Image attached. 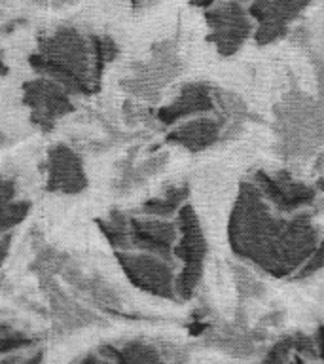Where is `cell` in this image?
<instances>
[{"mask_svg":"<svg viewBox=\"0 0 324 364\" xmlns=\"http://www.w3.org/2000/svg\"><path fill=\"white\" fill-rule=\"evenodd\" d=\"M95 351L107 358L110 364H167L158 346L142 340L102 343Z\"/></svg>","mask_w":324,"mask_h":364,"instance_id":"4fadbf2b","label":"cell"},{"mask_svg":"<svg viewBox=\"0 0 324 364\" xmlns=\"http://www.w3.org/2000/svg\"><path fill=\"white\" fill-rule=\"evenodd\" d=\"M116 260L119 269L135 289L153 298L176 300V272L173 262L139 250L116 252Z\"/></svg>","mask_w":324,"mask_h":364,"instance_id":"277c9868","label":"cell"},{"mask_svg":"<svg viewBox=\"0 0 324 364\" xmlns=\"http://www.w3.org/2000/svg\"><path fill=\"white\" fill-rule=\"evenodd\" d=\"M222 125L212 118H192L175 125L167 135V141L176 146L186 148L188 152H203L212 146L220 136Z\"/></svg>","mask_w":324,"mask_h":364,"instance_id":"7c38bea8","label":"cell"},{"mask_svg":"<svg viewBox=\"0 0 324 364\" xmlns=\"http://www.w3.org/2000/svg\"><path fill=\"white\" fill-rule=\"evenodd\" d=\"M188 192V186L167 188L161 196H156L141 205V215L173 220V216H176V213L186 205Z\"/></svg>","mask_w":324,"mask_h":364,"instance_id":"9a60e30c","label":"cell"},{"mask_svg":"<svg viewBox=\"0 0 324 364\" xmlns=\"http://www.w3.org/2000/svg\"><path fill=\"white\" fill-rule=\"evenodd\" d=\"M215 108L212 91L203 84H190L167 105L158 110V119L163 125H178L186 119L210 112Z\"/></svg>","mask_w":324,"mask_h":364,"instance_id":"8fae6325","label":"cell"},{"mask_svg":"<svg viewBox=\"0 0 324 364\" xmlns=\"http://www.w3.org/2000/svg\"><path fill=\"white\" fill-rule=\"evenodd\" d=\"M129 237L131 249L173 262L178 230L175 220L144 215L129 216Z\"/></svg>","mask_w":324,"mask_h":364,"instance_id":"30bf717a","label":"cell"},{"mask_svg":"<svg viewBox=\"0 0 324 364\" xmlns=\"http://www.w3.org/2000/svg\"><path fill=\"white\" fill-rule=\"evenodd\" d=\"M45 360V351L44 349H36L33 355H28L27 358H21L19 364H44Z\"/></svg>","mask_w":324,"mask_h":364,"instance_id":"4316f807","label":"cell"},{"mask_svg":"<svg viewBox=\"0 0 324 364\" xmlns=\"http://www.w3.org/2000/svg\"><path fill=\"white\" fill-rule=\"evenodd\" d=\"M45 192L59 196H78L90 186L84 159L74 148L57 142L48 148L44 161Z\"/></svg>","mask_w":324,"mask_h":364,"instance_id":"52a82bcc","label":"cell"},{"mask_svg":"<svg viewBox=\"0 0 324 364\" xmlns=\"http://www.w3.org/2000/svg\"><path fill=\"white\" fill-rule=\"evenodd\" d=\"M27 19H23V17H17V19H10V21L6 23L0 27V34H10L14 33L17 27H23V25H27Z\"/></svg>","mask_w":324,"mask_h":364,"instance_id":"484cf974","label":"cell"},{"mask_svg":"<svg viewBox=\"0 0 324 364\" xmlns=\"http://www.w3.org/2000/svg\"><path fill=\"white\" fill-rule=\"evenodd\" d=\"M320 269H324V239H320V243H318V247L315 249V252L309 256V260L303 264V267H301L300 272L296 273V277H309V275H315V273L320 272Z\"/></svg>","mask_w":324,"mask_h":364,"instance_id":"44dd1931","label":"cell"},{"mask_svg":"<svg viewBox=\"0 0 324 364\" xmlns=\"http://www.w3.org/2000/svg\"><path fill=\"white\" fill-rule=\"evenodd\" d=\"M90 42L91 50H93L97 78L101 80L108 63H112L114 59H116V55L119 53V48L110 36H107V34H104V36H102V34H90Z\"/></svg>","mask_w":324,"mask_h":364,"instance_id":"e0dca14e","label":"cell"},{"mask_svg":"<svg viewBox=\"0 0 324 364\" xmlns=\"http://www.w3.org/2000/svg\"><path fill=\"white\" fill-rule=\"evenodd\" d=\"M97 226L116 252L131 250L129 216L122 210H110L104 218H97Z\"/></svg>","mask_w":324,"mask_h":364,"instance_id":"2e32d148","label":"cell"},{"mask_svg":"<svg viewBox=\"0 0 324 364\" xmlns=\"http://www.w3.org/2000/svg\"><path fill=\"white\" fill-rule=\"evenodd\" d=\"M290 364H306V363H303V358L298 357V355H296V357L292 358V363H290Z\"/></svg>","mask_w":324,"mask_h":364,"instance_id":"1f68e13d","label":"cell"},{"mask_svg":"<svg viewBox=\"0 0 324 364\" xmlns=\"http://www.w3.org/2000/svg\"><path fill=\"white\" fill-rule=\"evenodd\" d=\"M320 239L306 210L275 215L254 182H241L227 220V241L241 260L269 277H296Z\"/></svg>","mask_w":324,"mask_h":364,"instance_id":"6da1fadb","label":"cell"},{"mask_svg":"<svg viewBox=\"0 0 324 364\" xmlns=\"http://www.w3.org/2000/svg\"><path fill=\"white\" fill-rule=\"evenodd\" d=\"M6 74H8V65L4 61V51L0 50V78H4Z\"/></svg>","mask_w":324,"mask_h":364,"instance_id":"4dcf8cb0","label":"cell"},{"mask_svg":"<svg viewBox=\"0 0 324 364\" xmlns=\"http://www.w3.org/2000/svg\"><path fill=\"white\" fill-rule=\"evenodd\" d=\"M252 182L258 186L267 203L271 205V209L275 213H281V215L303 213L317 198L315 188L306 184V182L294 181L286 173L269 175L264 171H256Z\"/></svg>","mask_w":324,"mask_h":364,"instance_id":"ba28073f","label":"cell"},{"mask_svg":"<svg viewBox=\"0 0 324 364\" xmlns=\"http://www.w3.org/2000/svg\"><path fill=\"white\" fill-rule=\"evenodd\" d=\"M72 364H110V363H108L107 358L102 357V355L93 351V353H85L84 357H80L78 360H74Z\"/></svg>","mask_w":324,"mask_h":364,"instance_id":"cb8c5ba5","label":"cell"},{"mask_svg":"<svg viewBox=\"0 0 324 364\" xmlns=\"http://www.w3.org/2000/svg\"><path fill=\"white\" fill-rule=\"evenodd\" d=\"M50 304L53 309V315L57 317L59 324L63 328L72 332V330L84 328L87 324H91L95 318L91 317V313H87L82 306H78L76 301L68 298L63 290L55 289L50 294Z\"/></svg>","mask_w":324,"mask_h":364,"instance_id":"5bb4252c","label":"cell"},{"mask_svg":"<svg viewBox=\"0 0 324 364\" xmlns=\"http://www.w3.org/2000/svg\"><path fill=\"white\" fill-rule=\"evenodd\" d=\"M36 343L33 336L21 330H14L11 334L0 338V357H8V355H16L21 349H28Z\"/></svg>","mask_w":324,"mask_h":364,"instance_id":"ffe728a7","label":"cell"},{"mask_svg":"<svg viewBox=\"0 0 324 364\" xmlns=\"http://www.w3.org/2000/svg\"><path fill=\"white\" fill-rule=\"evenodd\" d=\"M313 0H252L249 16L254 21V40L267 46L288 31L290 23L311 4Z\"/></svg>","mask_w":324,"mask_h":364,"instance_id":"9c48e42d","label":"cell"},{"mask_svg":"<svg viewBox=\"0 0 324 364\" xmlns=\"http://www.w3.org/2000/svg\"><path fill=\"white\" fill-rule=\"evenodd\" d=\"M17 198V182L11 176H6L4 173H0V209L10 205L11 201H16Z\"/></svg>","mask_w":324,"mask_h":364,"instance_id":"7402d4cb","label":"cell"},{"mask_svg":"<svg viewBox=\"0 0 324 364\" xmlns=\"http://www.w3.org/2000/svg\"><path fill=\"white\" fill-rule=\"evenodd\" d=\"M317 188H318V190H320V192H324V176H323V178H320V181H318Z\"/></svg>","mask_w":324,"mask_h":364,"instance_id":"d6a6232c","label":"cell"},{"mask_svg":"<svg viewBox=\"0 0 324 364\" xmlns=\"http://www.w3.org/2000/svg\"><path fill=\"white\" fill-rule=\"evenodd\" d=\"M21 355H8V357H0V364H19L21 360Z\"/></svg>","mask_w":324,"mask_h":364,"instance_id":"f1b7e54d","label":"cell"},{"mask_svg":"<svg viewBox=\"0 0 324 364\" xmlns=\"http://www.w3.org/2000/svg\"><path fill=\"white\" fill-rule=\"evenodd\" d=\"M33 209V203L27 199H16L10 205L0 209V233L11 232L14 228L27 220L28 213Z\"/></svg>","mask_w":324,"mask_h":364,"instance_id":"ac0fdd59","label":"cell"},{"mask_svg":"<svg viewBox=\"0 0 324 364\" xmlns=\"http://www.w3.org/2000/svg\"><path fill=\"white\" fill-rule=\"evenodd\" d=\"M313 338H315V347H317V358L324 363V326H318Z\"/></svg>","mask_w":324,"mask_h":364,"instance_id":"d4e9b609","label":"cell"},{"mask_svg":"<svg viewBox=\"0 0 324 364\" xmlns=\"http://www.w3.org/2000/svg\"><path fill=\"white\" fill-rule=\"evenodd\" d=\"M209 27V42L224 57L235 55L250 36H254V21L239 0H224L205 11Z\"/></svg>","mask_w":324,"mask_h":364,"instance_id":"5b68a950","label":"cell"},{"mask_svg":"<svg viewBox=\"0 0 324 364\" xmlns=\"http://www.w3.org/2000/svg\"><path fill=\"white\" fill-rule=\"evenodd\" d=\"M28 65L38 76L55 80L70 95H91L99 90L90 36L76 27L53 28L38 36V46L28 57Z\"/></svg>","mask_w":324,"mask_h":364,"instance_id":"7a4b0ae2","label":"cell"},{"mask_svg":"<svg viewBox=\"0 0 324 364\" xmlns=\"http://www.w3.org/2000/svg\"><path fill=\"white\" fill-rule=\"evenodd\" d=\"M11 241H14V233H0V267H2V264H4L8 255H10Z\"/></svg>","mask_w":324,"mask_h":364,"instance_id":"603a6c76","label":"cell"},{"mask_svg":"<svg viewBox=\"0 0 324 364\" xmlns=\"http://www.w3.org/2000/svg\"><path fill=\"white\" fill-rule=\"evenodd\" d=\"M23 105L34 127L50 133L63 118L74 112L72 95L55 80L36 76L23 84Z\"/></svg>","mask_w":324,"mask_h":364,"instance_id":"8992f818","label":"cell"},{"mask_svg":"<svg viewBox=\"0 0 324 364\" xmlns=\"http://www.w3.org/2000/svg\"><path fill=\"white\" fill-rule=\"evenodd\" d=\"M14 330H16V328H14L10 323H4V321H0V338H4V336L11 334Z\"/></svg>","mask_w":324,"mask_h":364,"instance_id":"f546056e","label":"cell"},{"mask_svg":"<svg viewBox=\"0 0 324 364\" xmlns=\"http://www.w3.org/2000/svg\"><path fill=\"white\" fill-rule=\"evenodd\" d=\"M193 6H198V8H203V10H209V8H212V6L220 4V2H224V0H190Z\"/></svg>","mask_w":324,"mask_h":364,"instance_id":"83f0119b","label":"cell"},{"mask_svg":"<svg viewBox=\"0 0 324 364\" xmlns=\"http://www.w3.org/2000/svg\"><path fill=\"white\" fill-rule=\"evenodd\" d=\"M294 357V336H286L269 347V351L264 355L260 364H290Z\"/></svg>","mask_w":324,"mask_h":364,"instance_id":"d6986e66","label":"cell"},{"mask_svg":"<svg viewBox=\"0 0 324 364\" xmlns=\"http://www.w3.org/2000/svg\"><path fill=\"white\" fill-rule=\"evenodd\" d=\"M178 239H176L173 260L180 262V272L176 273V300H190L198 290L203 277L205 256H207V239L201 228L198 213L192 205H184L175 216Z\"/></svg>","mask_w":324,"mask_h":364,"instance_id":"3957f363","label":"cell"}]
</instances>
